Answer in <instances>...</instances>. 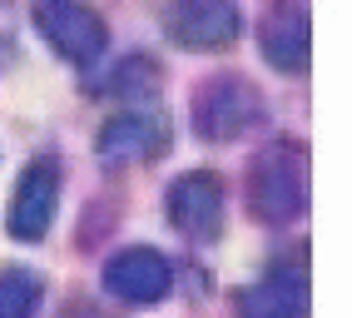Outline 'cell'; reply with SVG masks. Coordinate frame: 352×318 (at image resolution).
Wrapping results in <instances>:
<instances>
[{
	"label": "cell",
	"mask_w": 352,
	"mask_h": 318,
	"mask_svg": "<svg viewBox=\"0 0 352 318\" xmlns=\"http://www.w3.org/2000/svg\"><path fill=\"white\" fill-rule=\"evenodd\" d=\"M248 209L253 219L283 229L308 209V149L293 140H273L248 165Z\"/></svg>",
	"instance_id": "1"
},
{
	"label": "cell",
	"mask_w": 352,
	"mask_h": 318,
	"mask_svg": "<svg viewBox=\"0 0 352 318\" xmlns=\"http://www.w3.org/2000/svg\"><path fill=\"white\" fill-rule=\"evenodd\" d=\"M189 120H194L199 140L233 145V140H243V134H253L268 120V105H263V95H258V85L243 80V75H208L194 89Z\"/></svg>",
	"instance_id": "2"
},
{
	"label": "cell",
	"mask_w": 352,
	"mask_h": 318,
	"mask_svg": "<svg viewBox=\"0 0 352 318\" xmlns=\"http://www.w3.org/2000/svg\"><path fill=\"white\" fill-rule=\"evenodd\" d=\"M35 30L69 65H95L109 45V25L89 0H35Z\"/></svg>",
	"instance_id": "3"
},
{
	"label": "cell",
	"mask_w": 352,
	"mask_h": 318,
	"mask_svg": "<svg viewBox=\"0 0 352 318\" xmlns=\"http://www.w3.org/2000/svg\"><path fill=\"white\" fill-rule=\"evenodd\" d=\"M164 214L169 224L194 239V244H214L223 234V214H228V189L214 169H194V174H179L169 184V199H164Z\"/></svg>",
	"instance_id": "4"
},
{
	"label": "cell",
	"mask_w": 352,
	"mask_h": 318,
	"mask_svg": "<svg viewBox=\"0 0 352 318\" xmlns=\"http://www.w3.org/2000/svg\"><path fill=\"white\" fill-rule=\"evenodd\" d=\"M239 30H243L239 0H169V10H164V35L194 55L228 50Z\"/></svg>",
	"instance_id": "5"
},
{
	"label": "cell",
	"mask_w": 352,
	"mask_h": 318,
	"mask_svg": "<svg viewBox=\"0 0 352 318\" xmlns=\"http://www.w3.org/2000/svg\"><path fill=\"white\" fill-rule=\"evenodd\" d=\"M174 129L164 120V109H124V115L104 120V129L95 134V154L104 165H154L169 154Z\"/></svg>",
	"instance_id": "6"
},
{
	"label": "cell",
	"mask_w": 352,
	"mask_h": 318,
	"mask_svg": "<svg viewBox=\"0 0 352 318\" xmlns=\"http://www.w3.org/2000/svg\"><path fill=\"white\" fill-rule=\"evenodd\" d=\"M60 209V165L55 159H35V165L20 169L15 179V194H10V209H6V229L20 244H40L55 224Z\"/></svg>",
	"instance_id": "7"
},
{
	"label": "cell",
	"mask_w": 352,
	"mask_h": 318,
	"mask_svg": "<svg viewBox=\"0 0 352 318\" xmlns=\"http://www.w3.org/2000/svg\"><path fill=\"white\" fill-rule=\"evenodd\" d=\"M174 288V264L159 248H124L104 264V293L120 304H159Z\"/></svg>",
	"instance_id": "8"
},
{
	"label": "cell",
	"mask_w": 352,
	"mask_h": 318,
	"mask_svg": "<svg viewBox=\"0 0 352 318\" xmlns=\"http://www.w3.org/2000/svg\"><path fill=\"white\" fill-rule=\"evenodd\" d=\"M308 0H273L263 25H258V55L283 75L308 70Z\"/></svg>",
	"instance_id": "9"
},
{
	"label": "cell",
	"mask_w": 352,
	"mask_h": 318,
	"mask_svg": "<svg viewBox=\"0 0 352 318\" xmlns=\"http://www.w3.org/2000/svg\"><path fill=\"white\" fill-rule=\"evenodd\" d=\"M233 308H239V318H308V268L278 264L258 284L239 288Z\"/></svg>",
	"instance_id": "10"
},
{
	"label": "cell",
	"mask_w": 352,
	"mask_h": 318,
	"mask_svg": "<svg viewBox=\"0 0 352 318\" xmlns=\"http://www.w3.org/2000/svg\"><path fill=\"white\" fill-rule=\"evenodd\" d=\"M95 89H104L114 100H154L159 95V65L149 55H129V60L114 65L104 75V85H95Z\"/></svg>",
	"instance_id": "11"
},
{
	"label": "cell",
	"mask_w": 352,
	"mask_h": 318,
	"mask_svg": "<svg viewBox=\"0 0 352 318\" xmlns=\"http://www.w3.org/2000/svg\"><path fill=\"white\" fill-rule=\"evenodd\" d=\"M40 308V279L35 274H0V318H35Z\"/></svg>",
	"instance_id": "12"
},
{
	"label": "cell",
	"mask_w": 352,
	"mask_h": 318,
	"mask_svg": "<svg viewBox=\"0 0 352 318\" xmlns=\"http://www.w3.org/2000/svg\"><path fill=\"white\" fill-rule=\"evenodd\" d=\"M65 318H109L104 308H95V304H69L65 308Z\"/></svg>",
	"instance_id": "13"
}]
</instances>
